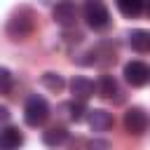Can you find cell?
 I'll use <instances>...</instances> for the list:
<instances>
[{
  "label": "cell",
  "mask_w": 150,
  "mask_h": 150,
  "mask_svg": "<svg viewBox=\"0 0 150 150\" xmlns=\"http://www.w3.org/2000/svg\"><path fill=\"white\" fill-rule=\"evenodd\" d=\"M54 21L59 23V26H63V28H70V26H75V21H77V7H75V2L73 0H61V2H56V7H54Z\"/></svg>",
  "instance_id": "5"
},
{
  "label": "cell",
  "mask_w": 150,
  "mask_h": 150,
  "mask_svg": "<svg viewBox=\"0 0 150 150\" xmlns=\"http://www.w3.org/2000/svg\"><path fill=\"white\" fill-rule=\"evenodd\" d=\"M9 115H12V112L7 110V105H0V124H2V122H7V120H9Z\"/></svg>",
  "instance_id": "17"
},
{
  "label": "cell",
  "mask_w": 150,
  "mask_h": 150,
  "mask_svg": "<svg viewBox=\"0 0 150 150\" xmlns=\"http://www.w3.org/2000/svg\"><path fill=\"white\" fill-rule=\"evenodd\" d=\"M124 129L131 134V136H141L145 129H148V115H145V110L143 108H138V105H134V108H129L127 112H124Z\"/></svg>",
  "instance_id": "4"
},
{
  "label": "cell",
  "mask_w": 150,
  "mask_h": 150,
  "mask_svg": "<svg viewBox=\"0 0 150 150\" xmlns=\"http://www.w3.org/2000/svg\"><path fill=\"white\" fill-rule=\"evenodd\" d=\"M115 5H117V9L124 14V16H138L141 12H143V7H145V0H115Z\"/></svg>",
  "instance_id": "12"
},
{
  "label": "cell",
  "mask_w": 150,
  "mask_h": 150,
  "mask_svg": "<svg viewBox=\"0 0 150 150\" xmlns=\"http://www.w3.org/2000/svg\"><path fill=\"white\" fill-rule=\"evenodd\" d=\"M47 117H49V103L42 96H38V94L28 96L26 105H23V120H26V124L28 127H40V124L47 122Z\"/></svg>",
  "instance_id": "2"
},
{
  "label": "cell",
  "mask_w": 150,
  "mask_h": 150,
  "mask_svg": "<svg viewBox=\"0 0 150 150\" xmlns=\"http://www.w3.org/2000/svg\"><path fill=\"white\" fill-rule=\"evenodd\" d=\"M148 9H150V0H148Z\"/></svg>",
  "instance_id": "19"
},
{
  "label": "cell",
  "mask_w": 150,
  "mask_h": 150,
  "mask_svg": "<svg viewBox=\"0 0 150 150\" xmlns=\"http://www.w3.org/2000/svg\"><path fill=\"white\" fill-rule=\"evenodd\" d=\"M42 141H45V145H49V148L63 145V143L68 141V131H66L63 127H52V129H47V131L42 134Z\"/></svg>",
  "instance_id": "11"
},
{
  "label": "cell",
  "mask_w": 150,
  "mask_h": 150,
  "mask_svg": "<svg viewBox=\"0 0 150 150\" xmlns=\"http://www.w3.org/2000/svg\"><path fill=\"white\" fill-rule=\"evenodd\" d=\"M124 80L131 84V87H143L148 80H150V68L143 63V61H129L124 66Z\"/></svg>",
  "instance_id": "6"
},
{
  "label": "cell",
  "mask_w": 150,
  "mask_h": 150,
  "mask_svg": "<svg viewBox=\"0 0 150 150\" xmlns=\"http://www.w3.org/2000/svg\"><path fill=\"white\" fill-rule=\"evenodd\" d=\"M89 127L91 131H108L112 127V115L108 110H89Z\"/></svg>",
  "instance_id": "10"
},
{
  "label": "cell",
  "mask_w": 150,
  "mask_h": 150,
  "mask_svg": "<svg viewBox=\"0 0 150 150\" xmlns=\"http://www.w3.org/2000/svg\"><path fill=\"white\" fill-rule=\"evenodd\" d=\"M94 91H96V84H94L89 77L77 75V77H73V80H70V94H73V98L87 101V98H91V96H94Z\"/></svg>",
  "instance_id": "7"
},
{
  "label": "cell",
  "mask_w": 150,
  "mask_h": 150,
  "mask_svg": "<svg viewBox=\"0 0 150 150\" xmlns=\"http://www.w3.org/2000/svg\"><path fill=\"white\" fill-rule=\"evenodd\" d=\"M12 84H14L12 73H9L7 68H2V66H0V94H7V91L12 89Z\"/></svg>",
  "instance_id": "16"
},
{
  "label": "cell",
  "mask_w": 150,
  "mask_h": 150,
  "mask_svg": "<svg viewBox=\"0 0 150 150\" xmlns=\"http://www.w3.org/2000/svg\"><path fill=\"white\" fill-rule=\"evenodd\" d=\"M42 84H45L47 89H52V91H61V89L66 87V80H63L59 73H45V75H42Z\"/></svg>",
  "instance_id": "15"
},
{
  "label": "cell",
  "mask_w": 150,
  "mask_h": 150,
  "mask_svg": "<svg viewBox=\"0 0 150 150\" xmlns=\"http://www.w3.org/2000/svg\"><path fill=\"white\" fill-rule=\"evenodd\" d=\"M35 33V14L30 7H19L7 21V35L12 40H28Z\"/></svg>",
  "instance_id": "1"
},
{
  "label": "cell",
  "mask_w": 150,
  "mask_h": 150,
  "mask_svg": "<svg viewBox=\"0 0 150 150\" xmlns=\"http://www.w3.org/2000/svg\"><path fill=\"white\" fill-rule=\"evenodd\" d=\"M96 94L101 98H115L120 101V84L112 75H101L98 82H96Z\"/></svg>",
  "instance_id": "8"
},
{
  "label": "cell",
  "mask_w": 150,
  "mask_h": 150,
  "mask_svg": "<svg viewBox=\"0 0 150 150\" xmlns=\"http://www.w3.org/2000/svg\"><path fill=\"white\" fill-rule=\"evenodd\" d=\"M84 21L94 30H103L110 26V12L101 0H87L84 2Z\"/></svg>",
  "instance_id": "3"
},
{
  "label": "cell",
  "mask_w": 150,
  "mask_h": 150,
  "mask_svg": "<svg viewBox=\"0 0 150 150\" xmlns=\"http://www.w3.org/2000/svg\"><path fill=\"white\" fill-rule=\"evenodd\" d=\"M23 143V134L16 127H5L0 129V150H14Z\"/></svg>",
  "instance_id": "9"
},
{
  "label": "cell",
  "mask_w": 150,
  "mask_h": 150,
  "mask_svg": "<svg viewBox=\"0 0 150 150\" xmlns=\"http://www.w3.org/2000/svg\"><path fill=\"white\" fill-rule=\"evenodd\" d=\"M129 45L136 52H148L150 49V33L148 30H131L129 33Z\"/></svg>",
  "instance_id": "13"
},
{
  "label": "cell",
  "mask_w": 150,
  "mask_h": 150,
  "mask_svg": "<svg viewBox=\"0 0 150 150\" xmlns=\"http://www.w3.org/2000/svg\"><path fill=\"white\" fill-rule=\"evenodd\" d=\"M66 110H68V117H70L73 122H82V120H84V112H89L87 105H84V101H80V98H73V101L66 105Z\"/></svg>",
  "instance_id": "14"
},
{
  "label": "cell",
  "mask_w": 150,
  "mask_h": 150,
  "mask_svg": "<svg viewBox=\"0 0 150 150\" xmlns=\"http://www.w3.org/2000/svg\"><path fill=\"white\" fill-rule=\"evenodd\" d=\"M89 145H91V148H108L105 141H89Z\"/></svg>",
  "instance_id": "18"
}]
</instances>
